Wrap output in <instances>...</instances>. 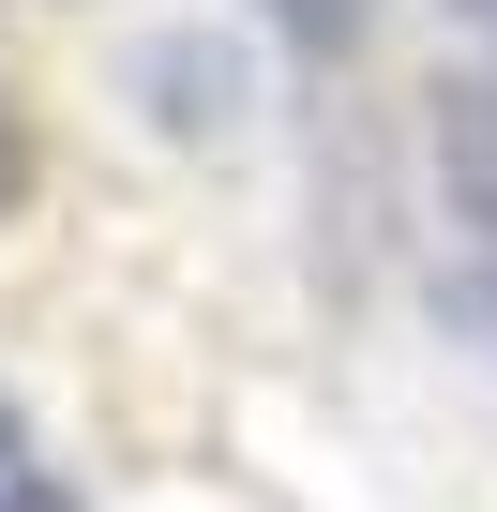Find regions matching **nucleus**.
<instances>
[{
  "mask_svg": "<svg viewBox=\"0 0 497 512\" xmlns=\"http://www.w3.org/2000/svg\"><path fill=\"white\" fill-rule=\"evenodd\" d=\"M467 317H482V347H497V272H482V302H467Z\"/></svg>",
  "mask_w": 497,
  "mask_h": 512,
  "instance_id": "obj_6",
  "label": "nucleus"
},
{
  "mask_svg": "<svg viewBox=\"0 0 497 512\" xmlns=\"http://www.w3.org/2000/svg\"><path fill=\"white\" fill-rule=\"evenodd\" d=\"M467 16H482V31H497V0H467Z\"/></svg>",
  "mask_w": 497,
  "mask_h": 512,
  "instance_id": "obj_7",
  "label": "nucleus"
},
{
  "mask_svg": "<svg viewBox=\"0 0 497 512\" xmlns=\"http://www.w3.org/2000/svg\"><path fill=\"white\" fill-rule=\"evenodd\" d=\"M16 196H31V136H16V106H0V226H16Z\"/></svg>",
  "mask_w": 497,
  "mask_h": 512,
  "instance_id": "obj_5",
  "label": "nucleus"
},
{
  "mask_svg": "<svg viewBox=\"0 0 497 512\" xmlns=\"http://www.w3.org/2000/svg\"><path fill=\"white\" fill-rule=\"evenodd\" d=\"M257 16H272V46H287V61H347V46L377 31V0H257Z\"/></svg>",
  "mask_w": 497,
  "mask_h": 512,
  "instance_id": "obj_3",
  "label": "nucleus"
},
{
  "mask_svg": "<svg viewBox=\"0 0 497 512\" xmlns=\"http://www.w3.org/2000/svg\"><path fill=\"white\" fill-rule=\"evenodd\" d=\"M0 512H76V482L46 467V437H31V407L0 392Z\"/></svg>",
  "mask_w": 497,
  "mask_h": 512,
  "instance_id": "obj_4",
  "label": "nucleus"
},
{
  "mask_svg": "<svg viewBox=\"0 0 497 512\" xmlns=\"http://www.w3.org/2000/svg\"><path fill=\"white\" fill-rule=\"evenodd\" d=\"M121 91H136L151 136H181V151L241 136V106H257V76H241L226 31H136V46H121Z\"/></svg>",
  "mask_w": 497,
  "mask_h": 512,
  "instance_id": "obj_1",
  "label": "nucleus"
},
{
  "mask_svg": "<svg viewBox=\"0 0 497 512\" xmlns=\"http://www.w3.org/2000/svg\"><path fill=\"white\" fill-rule=\"evenodd\" d=\"M437 181H452V226L482 241V272H497V76L437 91Z\"/></svg>",
  "mask_w": 497,
  "mask_h": 512,
  "instance_id": "obj_2",
  "label": "nucleus"
}]
</instances>
